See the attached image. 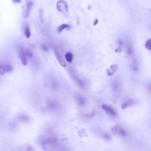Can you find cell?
<instances>
[{
  "label": "cell",
  "instance_id": "obj_1",
  "mask_svg": "<svg viewBox=\"0 0 151 151\" xmlns=\"http://www.w3.org/2000/svg\"><path fill=\"white\" fill-rule=\"evenodd\" d=\"M40 144L44 151H53L60 143L58 137L55 134L48 133L43 137Z\"/></svg>",
  "mask_w": 151,
  "mask_h": 151
},
{
  "label": "cell",
  "instance_id": "obj_2",
  "mask_svg": "<svg viewBox=\"0 0 151 151\" xmlns=\"http://www.w3.org/2000/svg\"><path fill=\"white\" fill-rule=\"evenodd\" d=\"M125 51L129 60V63L131 69L134 72H138L139 71V66L136 57L135 55L133 47L131 43L128 42L126 43Z\"/></svg>",
  "mask_w": 151,
  "mask_h": 151
},
{
  "label": "cell",
  "instance_id": "obj_3",
  "mask_svg": "<svg viewBox=\"0 0 151 151\" xmlns=\"http://www.w3.org/2000/svg\"><path fill=\"white\" fill-rule=\"evenodd\" d=\"M44 84L46 87L51 91L57 92L60 90V82L54 76L48 75L44 79Z\"/></svg>",
  "mask_w": 151,
  "mask_h": 151
},
{
  "label": "cell",
  "instance_id": "obj_4",
  "mask_svg": "<svg viewBox=\"0 0 151 151\" xmlns=\"http://www.w3.org/2000/svg\"><path fill=\"white\" fill-rule=\"evenodd\" d=\"M46 107L50 112H55L61 109L62 105L56 99L49 98L46 101Z\"/></svg>",
  "mask_w": 151,
  "mask_h": 151
},
{
  "label": "cell",
  "instance_id": "obj_5",
  "mask_svg": "<svg viewBox=\"0 0 151 151\" xmlns=\"http://www.w3.org/2000/svg\"><path fill=\"white\" fill-rule=\"evenodd\" d=\"M69 74L71 79L79 88L83 90L86 88V85L84 80L81 77H80L79 76L74 70H70Z\"/></svg>",
  "mask_w": 151,
  "mask_h": 151
},
{
  "label": "cell",
  "instance_id": "obj_6",
  "mask_svg": "<svg viewBox=\"0 0 151 151\" xmlns=\"http://www.w3.org/2000/svg\"><path fill=\"white\" fill-rule=\"evenodd\" d=\"M56 8L58 12L63 14L67 18L69 17V6L64 0H59L57 2Z\"/></svg>",
  "mask_w": 151,
  "mask_h": 151
},
{
  "label": "cell",
  "instance_id": "obj_7",
  "mask_svg": "<svg viewBox=\"0 0 151 151\" xmlns=\"http://www.w3.org/2000/svg\"><path fill=\"white\" fill-rule=\"evenodd\" d=\"M112 131L114 135L119 137L125 138L127 136V132L126 130L120 125H116L113 127Z\"/></svg>",
  "mask_w": 151,
  "mask_h": 151
},
{
  "label": "cell",
  "instance_id": "obj_8",
  "mask_svg": "<svg viewBox=\"0 0 151 151\" xmlns=\"http://www.w3.org/2000/svg\"><path fill=\"white\" fill-rule=\"evenodd\" d=\"M73 98L77 105L79 106H84L87 103V99L81 94L75 93L73 95Z\"/></svg>",
  "mask_w": 151,
  "mask_h": 151
},
{
  "label": "cell",
  "instance_id": "obj_9",
  "mask_svg": "<svg viewBox=\"0 0 151 151\" xmlns=\"http://www.w3.org/2000/svg\"><path fill=\"white\" fill-rule=\"evenodd\" d=\"M54 55L57 60L58 62L59 63V64L60 65V66H62L63 67H65L67 66V64L65 62V60L63 58V57H62V55H61V54L60 53V52L56 50V49H54Z\"/></svg>",
  "mask_w": 151,
  "mask_h": 151
},
{
  "label": "cell",
  "instance_id": "obj_10",
  "mask_svg": "<svg viewBox=\"0 0 151 151\" xmlns=\"http://www.w3.org/2000/svg\"><path fill=\"white\" fill-rule=\"evenodd\" d=\"M102 109H103V110L109 115L112 116V117H114L116 116V110L110 106L107 105H103L102 106Z\"/></svg>",
  "mask_w": 151,
  "mask_h": 151
},
{
  "label": "cell",
  "instance_id": "obj_11",
  "mask_svg": "<svg viewBox=\"0 0 151 151\" xmlns=\"http://www.w3.org/2000/svg\"><path fill=\"white\" fill-rule=\"evenodd\" d=\"M121 83L119 82L118 80H114L112 83V90L115 93H118L120 92L121 90Z\"/></svg>",
  "mask_w": 151,
  "mask_h": 151
},
{
  "label": "cell",
  "instance_id": "obj_12",
  "mask_svg": "<svg viewBox=\"0 0 151 151\" xmlns=\"http://www.w3.org/2000/svg\"><path fill=\"white\" fill-rule=\"evenodd\" d=\"M33 6V3L32 1H28L27 3L26 8H25L24 14V17L25 18H27L29 17V16L30 15V13H31Z\"/></svg>",
  "mask_w": 151,
  "mask_h": 151
},
{
  "label": "cell",
  "instance_id": "obj_13",
  "mask_svg": "<svg viewBox=\"0 0 151 151\" xmlns=\"http://www.w3.org/2000/svg\"><path fill=\"white\" fill-rule=\"evenodd\" d=\"M19 121L21 122H23V123H26L28 122L29 120V117L25 113H21L18 116V117Z\"/></svg>",
  "mask_w": 151,
  "mask_h": 151
},
{
  "label": "cell",
  "instance_id": "obj_14",
  "mask_svg": "<svg viewBox=\"0 0 151 151\" xmlns=\"http://www.w3.org/2000/svg\"><path fill=\"white\" fill-rule=\"evenodd\" d=\"M117 66L116 65H112L109 69L107 70V76H111L114 74V73L117 71Z\"/></svg>",
  "mask_w": 151,
  "mask_h": 151
},
{
  "label": "cell",
  "instance_id": "obj_15",
  "mask_svg": "<svg viewBox=\"0 0 151 151\" xmlns=\"http://www.w3.org/2000/svg\"><path fill=\"white\" fill-rule=\"evenodd\" d=\"M135 103V101H134L133 100H132V99H128V100L125 101V102L123 103L122 108L126 109L127 107H129L132 106Z\"/></svg>",
  "mask_w": 151,
  "mask_h": 151
},
{
  "label": "cell",
  "instance_id": "obj_16",
  "mask_svg": "<svg viewBox=\"0 0 151 151\" xmlns=\"http://www.w3.org/2000/svg\"><path fill=\"white\" fill-rule=\"evenodd\" d=\"M53 151H70V150L66 146L59 144Z\"/></svg>",
  "mask_w": 151,
  "mask_h": 151
},
{
  "label": "cell",
  "instance_id": "obj_17",
  "mask_svg": "<svg viewBox=\"0 0 151 151\" xmlns=\"http://www.w3.org/2000/svg\"><path fill=\"white\" fill-rule=\"evenodd\" d=\"M70 27L69 25L67 24H63L62 25H59L58 27H57V32L58 33H62L64 29H67Z\"/></svg>",
  "mask_w": 151,
  "mask_h": 151
},
{
  "label": "cell",
  "instance_id": "obj_18",
  "mask_svg": "<svg viewBox=\"0 0 151 151\" xmlns=\"http://www.w3.org/2000/svg\"><path fill=\"white\" fill-rule=\"evenodd\" d=\"M65 59L67 60L68 62L70 63L73 61L74 56H73V54L72 53L67 52V53H66V54L65 55Z\"/></svg>",
  "mask_w": 151,
  "mask_h": 151
},
{
  "label": "cell",
  "instance_id": "obj_19",
  "mask_svg": "<svg viewBox=\"0 0 151 151\" xmlns=\"http://www.w3.org/2000/svg\"><path fill=\"white\" fill-rule=\"evenodd\" d=\"M24 35L25 37L27 39H29L31 37V31H30V29L28 25H25L24 28Z\"/></svg>",
  "mask_w": 151,
  "mask_h": 151
},
{
  "label": "cell",
  "instance_id": "obj_20",
  "mask_svg": "<svg viewBox=\"0 0 151 151\" xmlns=\"http://www.w3.org/2000/svg\"><path fill=\"white\" fill-rule=\"evenodd\" d=\"M39 17L40 21L41 23H43L44 20V10L42 8H39Z\"/></svg>",
  "mask_w": 151,
  "mask_h": 151
},
{
  "label": "cell",
  "instance_id": "obj_21",
  "mask_svg": "<svg viewBox=\"0 0 151 151\" xmlns=\"http://www.w3.org/2000/svg\"><path fill=\"white\" fill-rule=\"evenodd\" d=\"M20 60H21V62L22 64L24 66H27V57L26 56L25 54L21 55L20 57Z\"/></svg>",
  "mask_w": 151,
  "mask_h": 151
},
{
  "label": "cell",
  "instance_id": "obj_22",
  "mask_svg": "<svg viewBox=\"0 0 151 151\" xmlns=\"http://www.w3.org/2000/svg\"><path fill=\"white\" fill-rule=\"evenodd\" d=\"M5 70H6V72H11L12 70H13V67L12 66L10 65V64H8V63H6L4 65H3Z\"/></svg>",
  "mask_w": 151,
  "mask_h": 151
},
{
  "label": "cell",
  "instance_id": "obj_23",
  "mask_svg": "<svg viewBox=\"0 0 151 151\" xmlns=\"http://www.w3.org/2000/svg\"><path fill=\"white\" fill-rule=\"evenodd\" d=\"M19 151H34V150L32 146L28 145L26 146H23L19 150Z\"/></svg>",
  "mask_w": 151,
  "mask_h": 151
},
{
  "label": "cell",
  "instance_id": "obj_24",
  "mask_svg": "<svg viewBox=\"0 0 151 151\" xmlns=\"http://www.w3.org/2000/svg\"><path fill=\"white\" fill-rule=\"evenodd\" d=\"M25 54L27 57H29V58H32L33 57V54L31 50L29 49H25Z\"/></svg>",
  "mask_w": 151,
  "mask_h": 151
},
{
  "label": "cell",
  "instance_id": "obj_25",
  "mask_svg": "<svg viewBox=\"0 0 151 151\" xmlns=\"http://www.w3.org/2000/svg\"><path fill=\"white\" fill-rule=\"evenodd\" d=\"M145 47L147 49H148L149 50L151 51V39H148L146 43H145Z\"/></svg>",
  "mask_w": 151,
  "mask_h": 151
},
{
  "label": "cell",
  "instance_id": "obj_26",
  "mask_svg": "<svg viewBox=\"0 0 151 151\" xmlns=\"http://www.w3.org/2000/svg\"><path fill=\"white\" fill-rule=\"evenodd\" d=\"M6 73V70L3 66V65L0 64V74H4Z\"/></svg>",
  "mask_w": 151,
  "mask_h": 151
},
{
  "label": "cell",
  "instance_id": "obj_27",
  "mask_svg": "<svg viewBox=\"0 0 151 151\" xmlns=\"http://www.w3.org/2000/svg\"><path fill=\"white\" fill-rule=\"evenodd\" d=\"M41 48L43 50V51H44V52H47L48 51V47L45 44H41Z\"/></svg>",
  "mask_w": 151,
  "mask_h": 151
},
{
  "label": "cell",
  "instance_id": "obj_28",
  "mask_svg": "<svg viewBox=\"0 0 151 151\" xmlns=\"http://www.w3.org/2000/svg\"><path fill=\"white\" fill-rule=\"evenodd\" d=\"M13 1L14 3H15L19 4V3H20L21 2V0H13Z\"/></svg>",
  "mask_w": 151,
  "mask_h": 151
},
{
  "label": "cell",
  "instance_id": "obj_29",
  "mask_svg": "<svg viewBox=\"0 0 151 151\" xmlns=\"http://www.w3.org/2000/svg\"><path fill=\"white\" fill-rule=\"evenodd\" d=\"M98 20H97V19H96V20H95V22H94L93 24L95 25H96V24H98Z\"/></svg>",
  "mask_w": 151,
  "mask_h": 151
},
{
  "label": "cell",
  "instance_id": "obj_30",
  "mask_svg": "<svg viewBox=\"0 0 151 151\" xmlns=\"http://www.w3.org/2000/svg\"><path fill=\"white\" fill-rule=\"evenodd\" d=\"M150 13H151V10H150Z\"/></svg>",
  "mask_w": 151,
  "mask_h": 151
}]
</instances>
